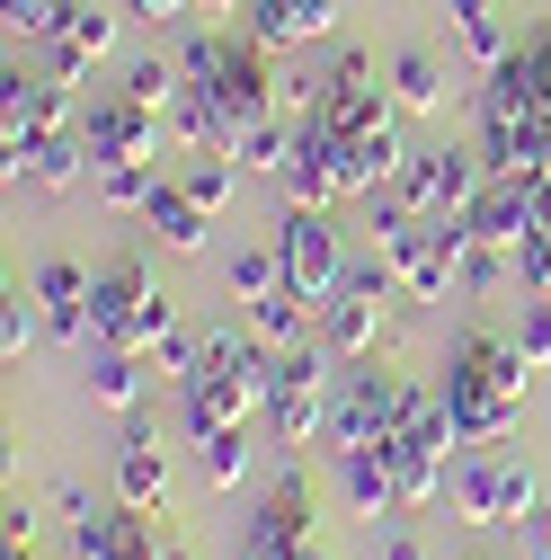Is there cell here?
<instances>
[{
  "label": "cell",
  "instance_id": "1",
  "mask_svg": "<svg viewBox=\"0 0 551 560\" xmlns=\"http://www.w3.org/2000/svg\"><path fill=\"white\" fill-rule=\"evenodd\" d=\"M445 409H454V436H462V454L471 445H499L516 418H525V392H534V357L516 338H499V329H462L454 338V357H445Z\"/></svg>",
  "mask_w": 551,
  "mask_h": 560
},
{
  "label": "cell",
  "instance_id": "2",
  "mask_svg": "<svg viewBox=\"0 0 551 560\" xmlns=\"http://www.w3.org/2000/svg\"><path fill=\"white\" fill-rule=\"evenodd\" d=\"M445 508H454V525H471V534H525V525L542 516V480H534V463H516L507 445H471V454H454Z\"/></svg>",
  "mask_w": 551,
  "mask_h": 560
},
{
  "label": "cell",
  "instance_id": "3",
  "mask_svg": "<svg viewBox=\"0 0 551 560\" xmlns=\"http://www.w3.org/2000/svg\"><path fill=\"white\" fill-rule=\"evenodd\" d=\"M178 329V303L161 294L152 258H116L90 276V338L98 347H125V357H152V347Z\"/></svg>",
  "mask_w": 551,
  "mask_h": 560
},
{
  "label": "cell",
  "instance_id": "4",
  "mask_svg": "<svg viewBox=\"0 0 551 560\" xmlns=\"http://www.w3.org/2000/svg\"><path fill=\"white\" fill-rule=\"evenodd\" d=\"M338 357L320 338H303V347H285L276 357V383H267V436L285 445V454H303V445H329V400H338V374H329Z\"/></svg>",
  "mask_w": 551,
  "mask_h": 560
},
{
  "label": "cell",
  "instance_id": "5",
  "mask_svg": "<svg viewBox=\"0 0 551 560\" xmlns=\"http://www.w3.org/2000/svg\"><path fill=\"white\" fill-rule=\"evenodd\" d=\"M391 294H400V267L374 249V258L348 267V285L320 303V347H329L338 365H356V357H374V347H383V312H391Z\"/></svg>",
  "mask_w": 551,
  "mask_h": 560
},
{
  "label": "cell",
  "instance_id": "6",
  "mask_svg": "<svg viewBox=\"0 0 551 560\" xmlns=\"http://www.w3.org/2000/svg\"><path fill=\"white\" fill-rule=\"evenodd\" d=\"M276 258H285V285L320 312L338 285H348V249H338V223H329V205H285L276 214Z\"/></svg>",
  "mask_w": 551,
  "mask_h": 560
},
{
  "label": "cell",
  "instance_id": "7",
  "mask_svg": "<svg viewBox=\"0 0 551 560\" xmlns=\"http://www.w3.org/2000/svg\"><path fill=\"white\" fill-rule=\"evenodd\" d=\"M62 525H72V560H161V516L152 508H98L90 489H62Z\"/></svg>",
  "mask_w": 551,
  "mask_h": 560
},
{
  "label": "cell",
  "instance_id": "8",
  "mask_svg": "<svg viewBox=\"0 0 551 560\" xmlns=\"http://www.w3.org/2000/svg\"><path fill=\"white\" fill-rule=\"evenodd\" d=\"M400 400H409V374H338V400H329V454H365V445H391L400 436Z\"/></svg>",
  "mask_w": 551,
  "mask_h": 560
},
{
  "label": "cell",
  "instance_id": "9",
  "mask_svg": "<svg viewBox=\"0 0 551 560\" xmlns=\"http://www.w3.org/2000/svg\"><path fill=\"white\" fill-rule=\"evenodd\" d=\"M391 187L419 205L427 223H436V214H471V196L490 187V161H480V152H454V143H419V152H409V170H400Z\"/></svg>",
  "mask_w": 551,
  "mask_h": 560
},
{
  "label": "cell",
  "instance_id": "10",
  "mask_svg": "<svg viewBox=\"0 0 551 560\" xmlns=\"http://www.w3.org/2000/svg\"><path fill=\"white\" fill-rule=\"evenodd\" d=\"M391 107H400V98H391V81H374V54H356V45H348V54H338L329 72L312 81V116H320L329 133L391 125Z\"/></svg>",
  "mask_w": 551,
  "mask_h": 560
},
{
  "label": "cell",
  "instance_id": "11",
  "mask_svg": "<svg viewBox=\"0 0 551 560\" xmlns=\"http://www.w3.org/2000/svg\"><path fill=\"white\" fill-rule=\"evenodd\" d=\"M196 98H214V107L232 116V133H241V125L276 116V98H285V81L267 72V45H258V36H232V54H223V72L204 81Z\"/></svg>",
  "mask_w": 551,
  "mask_h": 560
},
{
  "label": "cell",
  "instance_id": "12",
  "mask_svg": "<svg viewBox=\"0 0 551 560\" xmlns=\"http://www.w3.org/2000/svg\"><path fill=\"white\" fill-rule=\"evenodd\" d=\"M241 551H258V560H303V551H312V480H303V463H294V471L258 499V516H249Z\"/></svg>",
  "mask_w": 551,
  "mask_h": 560
},
{
  "label": "cell",
  "instance_id": "13",
  "mask_svg": "<svg viewBox=\"0 0 551 560\" xmlns=\"http://www.w3.org/2000/svg\"><path fill=\"white\" fill-rule=\"evenodd\" d=\"M409 133H400V116L391 125H365V133H338V205L348 196H383L400 170H409Z\"/></svg>",
  "mask_w": 551,
  "mask_h": 560
},
{
  "label": "cell",
  "instance_id": "14",
  "mask_svg": "<svg viewBox=\"0 0 551 560\" xmlns=\"http://www.w3.org/2000/svg\"><path fill=\"white\" fill-rule=\"evenodd\" d=\"M116 27H125V10H90V0H62V36L45 45V81H62V90H72L81 72H98V62L116 54Z\"/></svg>",
  "mask_w": 551,
  "mask_h": 560
},
{
  "label": "cell",
  "instance_id": "15",
  "mask_svg": "<svg viewBox=\"0 0 551 560\" xmlns=\"http://www.w3.org/2000/svg\"><path fill=\"white\" fill-rule=\"evenodd\" d=\"M81 143H90V170H107V161H161V116H152V107H133V98L116 90V98L90 107Z\"/></svg>",
  "mask_w": 551,
  "mask_h": 560
},
{
  "label": "cell",
  "instance_id": "16",
  "mask_svg": "<svg viewBox=\"0 0 551 560\" xmlns=\"http://www.w3.org/2000/svg\"><path fill=\"white\" fill-rule=\"evenodd\" d=\"M383 258L400 267V294H409V303H445V294H462V276H454V249L436 241V223H427V214L409 223V232H400Z\"/></svg>",
  "mask_w": 551,
  "mask_h": 560
},
{
  "label": "cell",
  "instance_id": "17",
  "mask_svg": "<svg viewBox=\"0 0 551 560\" xmlns=\"http://www.w3.org/2000/svg\"><path fill=\"white\" fill-rule=\"evenodd\" d=\"M0 133H10V143L72 133V90H62V81H27V72H10V81H0Z\"/></svg>",
  "mask_w": 551,
  "mask_h": 560
},
{
  "label": "cell",
  "instance_id": "18",
  "mask_svg": "<svg viewBox=\"0 0 551 560\" xmlns=\"http://www.w3.org/2000/svg\"><path fill=\"white\" fill-rule=\"evenodd\" d=\"M116 499L125 508H169V454H161V436L143 428V418H125V436H116Z\"/></svg>",
  "mask_w": 551,
  "mask_h": 560
},
{
  "label": "cell",
  "instance_id": "19",
  "mask_svg": "<svg viewBox=\"0 0 551 560\" xmlns=\"http://www.w3.org/2000/svg\"><path fill=\"white\" fill-rule=\"evenodd\" d=\"M338 499H348V516H409L400 508V471H391V454L383 445H365V454H338Z\"/></svg>",
  "mask_w": 551,
  "mask_h": 560
},
{
  "label": "cell",
  "instance_id": "20",
  "mask_svg": "<svg viewBox=\"0 0 551 560\" xmlns=\"http://www.w3.org/2000/svg\"><path fill=\"white\" fill-rule=\"evenodd\" d=\"M36 303H45V329L72 347V338H90V267L81 258H45L36 267Z\"/></svg>",
  "mask_w": 551,
  "mask_h": 560
},
{
  "label": "cell",
  "instance_id": "21",
  "mask_svg": "<svg viewBox=\"0 0 551 560\" xmlns=\"http://www.w3.org/2000/svg\"><path fill=\"white\" fill-rule=\"evenodd\" d=\"M81 161H90V143L81 133H36V143H10V187H81Z\"/></svg>",
  "mask_w": 551,
  "mask_h": 560
},
{
  "label": "cell",
  "instance_id": "22",
  "mask_svg": "<svg viewBox=\"0 0 551 560\" xmlns=\"http://www.w3.org/2000/svg\"><path fill=\"white\" fill-rule=\"evenodd\" d=\"M338 27V0H249V36L267 54H285V45H312Z\"/></svg>",
  "mask_w": 551,
  "mask_h": 560
},
{
  "label": "cell",
  "instance_id": "23",
  "mask_svg": "<svg viewBox=\"0 0 551 560\" xmlns=\"http://www.w3.org/2000/svg\"><path fill=\"white\" fill-rule=\"evenodd\" d=\"M143 223H152V241H161V249H178V258H187V249H204V232H214V214H204V205L187 196V178H161V187H152Z\"/></svg>",
  "mask_w": 551,
  "mask_h": 560
},
{
  "label": "cell",
  "instance_id": "24",
  "mask_svg": "<svg viewBox=\"0 0 551 560\" xmlns=\"http://www.w3.org/2000/svg\"><path fill=\"white\" fill-rule=\"evenodd\" d=\"M383 81H391L400 116H436V107L454 98V90H445V62H436L427 45H409V54H391V72H383Z\"/></svg>",
  "mask_w": 551,
  "mask_h": 560
},
{
  "label": "cell",
  "instance_id": "25",
  "mask_svg": "<svg viewBox=\"0 0 551 560\" xmlns=\"http://www.w3.org/2000/svg\"><path fill=\"white\" fill-rule=\"evenodd\" d=\"M143 365H152V357H125V347H107V357L90 365V400L116 409V418H143V392H152Z\"/></svg>",
  "mask_w": 551,
  "mask_h": 560
},
{
  "label": "cell",
  "instance_id": "26",
  "mask_svg": "<svg viewBox=\"0 0 551 560\" xmlns=\"http://www.w3.org/2000/svg\"><path fill=\"white\" fill-rule=\"evenodd\" d=\"M125 98H133V107H152V116H169V107L187 98L178 54H143V62H125Z\"/></svg>",
  "mask_w": 551,
  "mask_h": 560
},
{
  "label": "cell",
  "instance_id": "27",
  "mask_svg": "<svg viewBox=\"0 0 551 560\" xmlns=\"http://www.w3.org/2000/svg\"><path fill=\"white\" fill-rule=\"evenodd\" d=\"M303 320H320V312H312V303H303L294 285H285V294H267V303H249V329H258V338L276 347V357H285V347H303V338H312Z\"/></svg>",
  "mask_w": 551,
  "mask_h": 560
},
{
  "label": "cell",
  "instance_id": "28",
  "mask_svg": "<svg viewBox=\"0 0 551 560\" xmlns=\"http://www.w3.org/2000/svg\"><path fill=\"white\" fill-rule=\"evenodd\" d=\"M232 152H241V170H267V178H276V170H285V152H294V116L276 107V116L241 125V133H232Z\"/></svg>",
  "mask_w": 551,
  "mask_h": 560
},
{
  "label": "cell",
  "instance_id": "29",
  "mask_svg": "<svg viewBox=\"0 0 551 560\" xmlns=\"http://www.w3.org/2000/svg\"><path fill=\"white\" fill-rule=\"evenodd\" d=\"M152 187H161V161H107L98 170V205H107V214H143Z\"/></svg>",
  "mask_w": 551,
  "mask_h": 560
},
{
  "label": "cell",
  "instance_id": "30",
  "mask_svg": "<svg viewBox=\"0 0 551 560\" xmlns=\"http://www.w3.org/2000/svg\"><path fill=\"white\" fill-rule=\"evenodd\" d=\"M267 294H285V258H276V241L232 249V303H267Z\"/></svg>",
  "mask_w": 551,
  "mask_h": 560
},
{
  "label": "cell",
  "instance_id": "31",
  "mask_svg": "<svg viewBox=\"0 0 551 560\" xmlns=\"http://www.w3.org/2000/svg\"><path fill=\"white\" fill-rule=\"evenodd\" d=\"M196 471L214 489H241L249 480V428H223V436H196Z\"/></svg>",
  "mask_w": 551,
  "mask_h": 560
},
{
  "label": "cell",
  "instance_id": "32",
  "mask_svg": "<svg viewBox=\"0 0 551 560\" xmlns=\"http://www.w3.org/2000/svg\"><path fill=\"white\" fill-rule=\"evenodd\" d=\"M454 45H462V62H471V72H480V81H490V72H499V62L516 54V36H507L499 19H462V27H454Z\"/></svg>",
  "mask_w": 551,
  "mask_h": 560
},
{
  "label": "cell",
  "instance_id": "33",
  "mask_svg": "<svg viewBox=\"0 0 551 560\" xmlns=\"http://www.w3.org/2000/svg\"><path fill=\"white\" fill-rule=\"evenodd\" d=\"M36 338H45V303H36V294H10V303H0V357L19 365Z\"/></svg>",
  "mask_w": 551,
  "mask_h": 560
},
{
  "label": "cell",
  "instance_id": "34",
  "mask_svg": "<svg viewBox=\"0 0 551 560\" xmlns=\"http://www.w3.org/2000/svg\"><path fill=\"white\" fill-rule=\"evenodd\" d=\"M232 187H241V170H232L223 152H204V161L187 170V196L204 205V214H223V205H232Z\"/></svg>",
  "mask_w": 551,
  "mask_h": 560
},
{
  "label": "cell",
  "instance_id": "35",
  "mask_svg": "<svg viewBox=\"0 0 551 560\" xmlns=\"http://www.w3.org/2000/svg\"><path fill=\"white\" fill-rule=\"evenodd\" d=\"M516 347L534 357V374H551V294H525V312H516Z\"/></svg>",
  "mask_w": 551,
  "mask_h": 560
},
{
  "label": "cell",
  "instance_id": "36",
  "mask_svg": "<svg viewBox=\"0 0 551 560\" xmlns=\"http://www.w3.org/2000/svg\"><path fill=\"white\" fill-rule=\"evenodd\" d=\"M516 285H525V294H551V232H534V241L516 249Z\"/></svg>",
  "mask_w": 551,
  "mask_h": 560
},
{
  "label": "cell",
  "instance_id": "37",
  "mask_svg": "<svg viewBox=\"0 0 551 560\" xmlns=\"http://www.w3.org/2000/svg\"><path fill=\"white\" fill-rule=\"evenodd\" d=\"M116 10H125V19H143V27H169V19L196 10V0H116Z\"/></svg>",
  "mask_w": 551,
  "mask_h": 560
},
{
  "label": "cell",
  "instance_id": "38",
  "mask_svg": "<svg viewBox=\"0 0 551 560\" xmlns=\"http://www.w3.org/2000/svg\"><path fill=\"white\" fill-rule=\"evenodd\" d=\"M383 560H436V551H427V534L400 525V534H383Z\"/></svg>",
  "mask_w": 551,
  "mask_h": 560
},
{
  "label": "cell",
  "instance_id": "39",
  "mask_svg": "<svg viewBox=\"0 0 551 560\" xmlns=\"http://www.w3.org/2000/svg\"><path fill=\"white\" fill-rule=\"evenodd\" d=\"M0 534H10V542H36V508H27V499H10V516H0Z\"/></svg>",
  "mask_w": 551,
  "mask_h": 560
},
{
  "label": "cell",
  "instance_id": "40",
  "mask_svg": "<svg viewBox=\"0 0 551 560\" xmlns=\"http://www.w3.org/2000/svg\"><path fill=\"white\" fill-rule=\"evenodd\" d=\"M445 10H454V27H462V19H499V0H445Z\"/></svg>",
  "mask_w": 551,
  "mask_h": 560
},
{
  "label": "cell",
  "instance_id": "41",
  "mask_svg": "<svg viewBox=\"0 0 551 560\" xmlns=\"http://www.w3.org/2000/svg\"><path fill=\"white\" fill-rule=\"evenodd\" d=\"M516 560H551V534H525V551Z\"/></svg>",
  "mask_w": 551,
  "mask_h": 560
},
{
  "label": "cell",
  "instance_id": "42",
  "mask_svg": "<svg viewBox=\"0 0 551 560\" xmlns=\"http://www.w3.org/2000/svg\"><path fill=\"white\" fill-rule=\"evenodd\" d=\"M241 10V0H196V19H232Z\"/></svg>",
  "mask_w": 551,
  "mask_h": 560
},
{
  "label": "cell",
  "instance_id": "43",
  "mask_svg": "<svg viewBox=\"0 0 551 560\" xmlns=\"http://www.w3.org/2000/svg\"><path fill=\"white\" fill-rule=\"evenodd\" d=\"M0 560H36V542H10V551H0Z\"/></svg>",
  "mask_w": 551,
  "mask_h": 560
},
{
  "label": "cell",
  "instance_id": "44",
  "mask_svg": "<svg viewBox=\"0 0 551 560\" xmlns=\"http://www.w3.org/2000/svg\"><path fill=\"white\" fill-rule=\"evenodd\" d=\"M525 534H551V499H542V516H534V525H525Z\"/></svg>",
  "mask_w": 551,
  "mask_h": 560
},
{
  "label": "cell",
  "instance_id": "45",
  "mask_svg": "<svg viewBox=\"0 0 551 560\" xmlns=\"http://www.w3.org/2000/svg\"><path fill=\"white\" fill-rule=\"evenodd\" d=\"M542 232H551V178H542Z\"/></svg>",
  "mask_w": 551,
  "mask_h": 560
},
{
  "label": "cell",
  "instance_id": "46",
  "mask_svg": "<svg viewBox=\"0 0 551 560\" xmlns=\"http://www.w3.org/2000/svg\"><path fill=\"white\" fill-rule=\"evenodd\" d=\"M161 560H196V551H187V542H169V551H161Z\"/></svg>",
  "mask_w": 551,
  "mask_h": 560
}]
</instances>
